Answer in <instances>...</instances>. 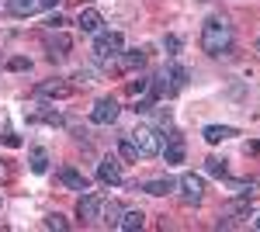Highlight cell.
Masks as SVG:
<instances>
[{"label":"cell","instance_id":"6da1fadb","mask_svg":"<svg viewBox=\"0 0 260 232\" xmlns=\"http://www.w3.org/2000/svg\"><path fill=\"white\" fill-rule=\"evenodd\" d=\"M201 49L208 56H225L233 49V28H229V21H222V18L205 21V28H201Z\"/></svg>","mask_w":260,"mask_h":232},{"label":"cell","instance_id":"7a4b0ae2","mask_svg":"<svg viewBox=\"0 0 260 232\" xmlns=\"http://www.w3.org/2000/svg\"><path fill=\"white\" fill-rule=\"evenodd\" d=\"M121 45H125V39H121L118 31H98V39H94V56H98L101 62L118 59Z\"/></svg>","mask_w":260,"mask_h":232},{"label":"cell","instance_id":"3957f363","mask_svg":"<svg viewBox=\"0 0 260 232\" xmlns=\"http://www.w3.org/2000/svg\"><path fill=\"white\" fill-rule=\"evenodd\" d=\"M128 139H132V146L139 149V156H146V159L160 153V136H156L153 128H146V125H139L136 132H128Z\"/></svg>","mask_w":260,"mask_h":232},{"label":"cell","instance_id":"277c9868","mask_svg":"<svg viewBox=\"0 0 260 232\" xmlns=\"http://www.w3.org/2000/svg\"><path fill=\"white\" fill-rule=\"evenodd\" d=\"M118 101H115V97H101L98 104H94V108H90V121H94V125H115V118H118Z\"/></svg>","mask_w":260,"mask_h":232},{"label":"cell","instance_id":"5b68a950","mask_svg":"<svg viewBox=\"0 0 260 232\" xmlns=\"http://www.w3.org/2000/svg\"><path fill=\"white\" fill-rule=\"evenodd\" d=\"M177 187H180V197H184L187 205H198L201 197H205V180L194 177V174H184L177 180Z\"/></svg>","mask_w":260,"mask_h":232},{"label":"cell","instance_id":"8992f818","mask_svg":"<svg viewBox=\"0 0 260 232\" xmlns=\"http://www.w3.org/2000/svg\"><path fill=\"white\" fill-rule=\"evenodd\" d=\"M70 45H73L70 35H62L59 28H49V31H45V49H49V56H52V59H62L66 52H70Z\"/></svg>","mask_w":260,"mask_h":232},{"label":"cell","instance_id":"52a82bcc","mask_svg":"<svg viewBox=\"0 0 260 232\" xmlns=\"http://www.w3.org/2000/svg\"><path fill=\"white\" fill-rule=\"evenodd\" d=\"M98 177L104 180V184H121V163L115 159V156H104L98 163Z\"/></svg>","mask_w":260,"mask_h":232},{"label":"cell","instance_id":"ba28073f","mask_svg":"<svg viewBox=\"0 0 260 232\" xmlns=\"http://www.w3.org/2000/svg\"><path fill=\"white\" fill-rule=\"evenodd\" d=\"M59 180L70 187V191H80V194H87L90 191V184H87V177L83 174H77L73 167H59Z\"/></svg>","mask_w":260,"mask_h":232},{"label":"cell","instance_id":"9c48e42d","mask_svg":"<svg viewBox=\"0 0 260 232\" xmlns=\"http://www.w3.org/2000/svg\"><path fill=\"white\" fill-rule=\"evenodd\" d=\"M77 215H80L83 222L98 218V215H101V197H98V194H83V197H80V205H77Z\"/></svg>","mask_w":260,"mask_h":232},{"label":"cell","instance_id":"30bf717a","mask_svg":"<svg viewBox=\"0 0 260 232\" xmlns=\"http://www.w3.org/2000/svg\"><path fill=\"white\" fill-rule=\"evenodd\" d=\"M77 24H80L83 31H101V11L98 7H80V14H77Z\"/></svg>","mask_w":260,"mask_h":232},{"label":"cell","instance_id":"8fae6325","mask_svg":"<svg viewBox=\"0 0 260 232\" xmlns=\"http://www.w3.org/2000/svg\"><path fill=\"white\" fill-rule=\"evenodd\" d=\"M7 11L18 14V18H31L42 11V0H7Z\"/></svg>","mask_w":260,"mask_h":232},{"label":"cell","instance_id":"7c38bea8","mask_svg":"<svg viewBox=\"0 0 260 232\" xmlns=\"http://www.w3.org/2000/svg\"><path fill=\"white\" fill-rule=\"evenodd\" d=\"M167 163H184V139L170 128V136H167Z\"/></svg>","mask_w":260,"mask_h":232},{"label":"cell","instance_id":"4fadbf2b","mask_svg":"<svg viewBox=\"0 0 260 232\" xmlns=\"http://www.w3.org/2000/svg\"><path fill=\"white\" fill-rule=\"evenodd\" d=\"M174 187H177V180H170V177H156V180H146V184H142V191H146V194H156V197L170 194Z\"/></svg>","mask_w":260,"mask_h":232},{"label":"cell","instance_id":"5bb4252c","mask_svg":"<svg viewBox=\"0 0 260 232\" xmlns=\"http://www.w3.org/2000/svg\"><path fill=\"white\" fill-rule=\"evenodd\" d=\"M142 222H146V215H142L139 208H125V212H121V218H118V229L132 232V229H142Z\"/></svg>","mask_w":260,"mask_h":232},{"label":"cell","instance_id":"9a60e30c","mask_svg":"<svg viewBox=\"0 0 260 232\" xmlns=\"http://www.w3.org/2000/svg\"><path fill=\"white\" fill-rule=\"evenodd\" d=\"M35 94H39V97H66V94H70V87H66L62 80H45V83L35 87Z\"/></svg>","mask_w":260,"mask_h":232},{"label":"cell","instance_id":"2e32d148","mask_svg":"<svg viewBox=\"0 0 260 232\" xmlns=\"http://www.w3.org/2000/svg\"><path fill=\"white\" fill-rule=\"evenodd\" d=\"M233 136H236V128H229V125H208L205 128V142H212V146L225 142V139H233Z\"/></svg>","mask_w":260,"mask_h":232},{"label":"cell","instance_id":"e0dca14e","mask_svg":"<svg viewBox=\"0 0 260 232\" xmlns=\"http://www.w3.org/2000/svg\"><path fill=\"white\" fill-rule=\"evenodd\" d=\"M121 212H125V208H121L118 201H101V215H104V225H115V229H118Z\"/></svg>","mask_w":260,"mask_h":232},{"label":"cell","instance_id":"ac0fdd59","mask_svg":"<svg viewBox=\"0 0 260 232\" xmlns=\"http://www.w3.org/2000/svg\"><path fill=\"white\" fill-rule=\"evenodd\" d=\"M142 62H146V56H142L139 49H136V52H118V70H125V73H128V70H139Z\"/></svg>","mask_w":260,"mask_h":232},{"label":"cell","instance_id":"d6986e66","mask_svg":"<svg viewBox=\"0 0 260 232\" xmlns=\"http://www.w3.org/2000/svg\"><path fill=\"white\" fill-rule=\"evenodd\" d=\"M31 170H35V174H45V170H49V153H45L42 146L31 149Z\"/></svg>","mask_w":260,"mask_h":232},{"label":"cell","instance_id":"ffe728a7","mask_svg":"<svg viewBox=\"0 0 260 232\" xmlns=\"http://www.w3.org/2000/svg\"><path fill=\"white\" fill-rule=\"evenodd\" d=\"M167 77L174 80V90H180V87L187 83V70H184V66H170V73H167Z\"/></svg>","mask_w":260,"mask_h":232},{"label":"cell","instance_id":"44dd1931","mask_svg":"<svg viewBox=\"0 0 260 232\" xmlns=\"http://www.w3.org/2000/svg\"><path fill=\"white\" fill-rule=\"evenodd\" d=\"M118 149H121V156H125V159H139V149L132 146V139H128V136H121Z\"/></svg>","mask_w":260,"mask_h":232},{"label":"cell","instance_id":"7402d4cb","mask_svg":"<svg viewBox=\"0 0 260 232\" xmlns=\"http://www.w3.org/2000/svg\"><path fill=\"white\" fill-rule=\"evenodd\" d=\"M205 167H208V174H225V159H219V156L205 159Z\"/></svg>","mask_w":260,"mask_h":232},{"label":"cell","instance_id":"603a6c76","mask_svg":"<svg viewBox=\"0 0 260 232\" xmlns=\"http://www.w3.org/2000/svg\"><path fill=\"white\" fill-rule=\"evenodd\" d=\"M45 225H49V229H70V222H66L62 215H49V218H45Z\"/></svg>","mask_w":260,"mask_h":232},{"label":"cell","instance_id":"cb8c5ba5","mask_svg":"<svg viewBox=\"0 0 260 232\" xmlns=\"http://www.w3.org/2000/svg\"><path fill=\"white\" fill-rule=\"evenodd\" d=\"M28 66H31V62H28L24 56H18V59H11V62H7V70H28Z\"/></svg>","mask_w":260,"mask_h":232},{"label":"cell","instance_id":"d4e9b609","mask_svg":"<svg viewBox=\"0 0 260 232\" xmlns=\"http://www.w3.org/2000/svg\"><path fill=\"white\" fill-rule=\"evenodd\" d=\"M167 49H170V52H177V49H180V39H177V35H167Z\"/></svg>","mask_w":260,"mask_h":232},{"label":"cell","instance_id":"484cf974","mask_svg":"<svg viewBox=\"0 0 260 232\" xmlns=\"http://www.w3.org/2000/svg\"><path fill=\"white\" fill-rule=\"evenodd\" d=\"M77 80H80L83 87H87V83H94V80H90V73H87V70H80V73H77Z\"/></svg>","mask_w":260,"mask_h":232},{"label":"cell","instance_id":"4316f807","mask_svg":"<svg viewBox=\"0 0 260 232\" xmlns=\"http://www.w3.org/2000/svg\"><path fill=\"white\" fill-rule=\"evenodd\" d=\"M56 4H59V0H42V7H56Z\"/></svg>","mask_w":260,"mask_h":232},{"label":"cell","instance_id":"83f0119b","mask_svg":"<svg viewBox=\"0 0 260 232\" xmlns=\"http://www.w3.org/2000/svg\"><path fill=\"white\" fill-rule=\"evenodd\" d=\"M257 52H260V39H257Z\"/></svg>","mask_w":260,"mask_h":232},{"label":"cell","instance_id":"f1b7e54d","mask_svg":"<svg viewBox=\"0 0 260 232\" xmlns=\"http://www.w3.org/2000/svg\"><path fill=\"white\" fill-rule=\"evenodd\" d=\"M257 229H260V218H257Z\"/></svg>","mask_w":260,"mask_h":232}]
</instances>
